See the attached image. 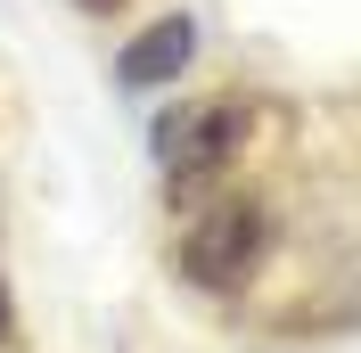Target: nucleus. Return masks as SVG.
<instances>
[{"label": "nucleus", "mask_w": 361, "mask_h": 353, "mask_svg": "<svg viewBox=\"0 0 361 353\" xmlns=\"http://www.w3.org/2000/svg\"><path fill=\"white\" fill-rule=\"evenodd\" d=\"M82 8H90V17H107V8H123V0H82Z\"/></svg>", "instance_id": "nucleus-4"}, {"label": "nucleus", "mask_w": 361, "mask_h": 353, "mask_svg": "<svg viewBox=\"0 0 361 353\" xmlns=\"http://www.w3.org/2000/svg\"><path fill=\"white\" fill-rule=\"evenodd\" d=\"M263 263V214L255 205H214L197 230H180V271L197 287H238Z\"/></svg>", "instance_id": "nucleus-1"}, {"label": "nucleus", "mask_w": 361, "mask_h": 353, "mask_svg": "<svg viewBox=\"0 0 361 353\" xmlns=\"http://www.w3.org/2000/svg\"><path fill=\"white\" fill-rule=\"evenodd\" d=\"M238 132H247V107L238 99H189V107H173L157 124V156L173 173H205V164H222L238 148Z\"/></svg>", "instance_id": "nucleus-2"}, {"label": "nucleus", "mask_w": 361, "mask_h": 353, "mask_svg": "<svg viewBox=\"0 0 361 353\" xmlns=\"http://www.w3.org/2000/svg\"><path fill=\"white\" fill-rule=\"evenodd\" d=\"M189 49H197V25H189V17H164V25H148V33L123 42L115 74H123L132 90H157V83H173V74L189 66Z\"/></svg>", "instance_id": "nucleus-3"}, {"label": "nucleus", "mask_w": 361, "mask_h": 353, "mask_svg": "<svg viewBox=\"0 0 361 353\" xmlns=\"http://www.w3.org/2000/svg\"><path fill=\"white\" fill-rule=\"evenodd\" d=\"M0 337H8V287H0Z\"/></svg>", "instance_id": "nucleus-5"}]
</instances>
